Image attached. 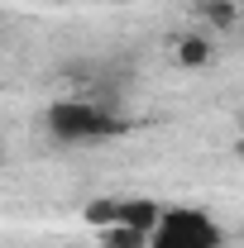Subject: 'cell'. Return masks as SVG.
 <instances>
[{"label":"cell","instance_id":"1","mask_svg":"<svg viewBox=\"0 0 244 248\" xmlns=\"http://www.w3.org/2000/svg\"><path fill=\"white\" fill-rule=\"evenodd\" d=\"M43 124L58 143H101L129 129L120 115H110L105 105H91V100H53L43 110Z\"/></svg>","mask_w":244,"mask_h":248},{"label":"cell","instance_id":"2","mask_svg":"<svg viewBox=\"0 0 244 248\" xmlns=\"http://www.w3.org/2000/svg\"><path fill=\"white\" fill-rule=\"evenodd\" d=\"M220 244H225V229L196 205H168V215L149 234V248H220Z\"/></svg>","mask_w":244,"mask_h":248},{"label":"cell","instance_id":"3","mask_svg":"<svg viewBox=\"0 0 244 248\" xmlns=\"http://www.w3.org/2000/svg\"><path fill=\"white\" fill-rule=\"evenodd\" d=\"M163 215H168V205H158V201H149V196H124V205H120V224L144 229V234H153Z\"/></svg>","mask_w":244,"mask_h":248},{"label":"cell","instance_id":"4","mask_svg":"<svg viewBox=\"0 0 244 248\" xmlns=\"http://www.w3.org/2000/svg\"><path fill=\"white\" fill-rule=\"evenodd\" d=\"M173 58H177V67H211L215 48H211L206 33H182V38L173 43Z\"/></svg>","mask_w":244,"mask_h":248},{"label":"cell","instance_id":"5","mask_svg":"<svg viewBox=\"0 0 244 248\" xmlns=\"http://www.w3.org/2000/svg\"><path fill=\"white\" fill-rule=\"evenodd\" d=\"M120 205L124 201H115V196H96V201L82 205V219H87L91 229H110V224H120Z\"/></svg>","mask_w":244,"mask_h":248},{"label":"cell","instance_id":"6","mask_svg":"<svg viewBox=\"0 0 244 248\" xmlns=\"http://www.w3.org/2000/svg\"><path fill=\"white\" fill-rule=\"evenodd\" d=\"M196 15H201L211 29H235V24H240V5H235V0H196Z\"/></svg>","mask_w":244,"mask_h":248},{"label":"cell","instance_id":"7","mask_svg":"<svg viewBox=\"0 0 244 248\" xmlns=\"http://www.w3.org/2000/svg\"><path fill=\"white\" fill-rule=\"evenodd\" d=\"M101 248H149V234L129 229V224H110V229H101Z\"/></svg>","mask_w":244,"mask_h":248},{"label":"cell","instance_id":"8","mask_svg":"<svg viewBox=\"0 0 244 248\" xmlns=\"http://www.w3.org/2000/svg\"><path fill=\"white\" fill-rule=\"evenodd\" d=\"M240 153H244V143H240Z\"/></svg>","mask_w":244,"mask_h":248},{"label":"cell","instance_id":"9","mask_svg":"<svg viewBox=\"0 0 244 248\" xmlns=\"http://www.w3.org/2000/svg\"><path fill=\"white\" fill-rule=\"evenodd\" d=\"M240 124H244V115H240Z\"/></svg>","mask_w":244,"mask_h":248}]
</instances>
